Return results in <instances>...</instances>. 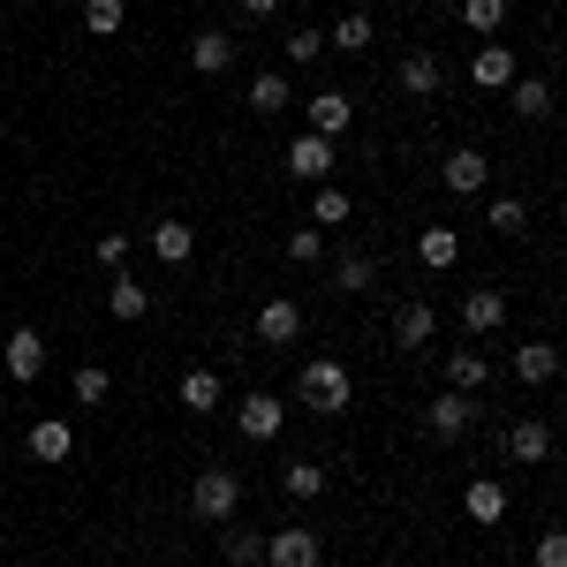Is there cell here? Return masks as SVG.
<instances>
[{
	"mask_svg": "<svg viewBox=\"0 0 567 567\" xmlns=\"http://www.w3.org/2000/svg\"><path fill=\"white\" fill-rule=\"evenodd\" d=\"M280 492H288V499H326V462H288V470H280Z\"/></svg>",
	"mask_w": 567,
	"mask_h": 567,
	"instance_id": "29",
	"label": "cell"
},
{
	"mask_svg": "<svg viewBox=\"0 0 567 567\" xmlns=\"http://www.w3.org/2000/svg\"><path fill=\"white\" fill-rule=\"evenodd\" d=\"M507 326V296L499 288H462V333L484 341V333H499Z\"/></svg>",
	"mask_w": 567,
	"mask_h": 567,
	"instance_id": "9",
	"label": "cell"
},
{
	"mask_svg": "<svg viewBox=\"0 0 567 567\" xmlns=\"http://www.w3.org/2000/svg\"><path fill=\"white\" fill-rule=\"evenodd\" d=\"M258 341L265 349H296V341H303V303H296V296L258 303Z\"/></svg>",
	"mask_w": 567,
	"mask_h": 567,
	"instance_id": "7",
	"label": "cell"
},
{
	"mask_svg": "<svg viewBox=\"0 0 567 567\" xmlns=\"http://www.w3.org/2000/svg\"><path fill=\"white\" fill-rule=\"evenodd\" d=\"M371 39H379V23H371L363 8H349V16H341V23L326 31V53H333V45H341V53H363V45H371Z\"/></svg>",
	"mask_w": 567,
	"mask_h": 567,
	"instance_id": "28",
	"label": "cell"
},
{
	"mask_svg": "<svg viewBox=\"0 0 567 567\" xmlns=\"http://www.w3.org/2000/svg\"><path fill=\"white\" fill-rule=\"evenodd\" d=\"M235 53H243V45L227 39V31H197V39H189V69H197V76H227Z\"/></svg>",
	"mask_w": 567,
	"mask_h": 567,
	"instance_id": "16",
	"label": "cell"
},
{
	"mask_svg": "<svg viewBox=\"0 0 567 567\" xmlns=\"http://www.w3.org/2000/svg\"><path fill=\"white\" fill-rule=\"evenodd\" d=\"M303 114H310V136H333V144H341L349 122H355V99H349V91H318Z\"/></svg>",
	"mask_w": 567,
	"mask_h": 567,
	"instance_id": "12",
	"label": "cell"
},
{
	"mask_svg": "<svg viewBox=\"0 0 567 567\" xmlns=\"http://www.w3.org/2000/svg\"><path fill=\"white\" fill-rule=\"evenodd\" d=\"M537 567H567V537H560V529L537 537Z\"/></svg>",
	"mask_w": 567,
	"mask_h": 567,
	"instance_id": "39",
	"label": "cell"
},
{
	"mask_svg": "<svg viewBox=\"0 0 567 567\" xmlns=\"http://www.w3.org/2000/svg\"><path fill=\"white\" fill-rule=\"evenodd\" d=\"M507 454H515L523 470H537V462H553V424H545V416H523V424L507 432Z\"/></svg>",
	"mask_w": 567,
	"mask_h": 567,
	"instance_id": "19",
	"label": "cell"
},
{
	"mask_svg": "<svg viewBox=\"0 0 567 567\" xmlns=\"http://www.w3.org/2000/svg\"><path fill=\"white\" fill-rule=\"evenodd\" d=\"M507 371H515L523 386H553V379H560V349H553V341H523Z\"/></svg>",
	"mask_w": 567,
	"mask_h": 567,
	"instance_id": "18",
	"label": "cell"
},
{
	"mask_svg": "<svg viewBox=\"0 0 567 567\" xmlns=\"http://www.w3.org/2000/svg\"><path fill=\"white\" fill-rule=\"evenodd\" d=\"M243 99H250V114H288L296 106V84H288V69H258Z\"/></svg>",
	"mask_w": 567,
	"mask_h": 567,
	"instance_id": "17",
	"label": "cell"
},
{
	"mask_svg": "<svg viewBox=\"0 0 567 567\" xmlns=\"http://www.w3.org/2000/svg\"><path fill=\"white\" fill-rule=\"evenodd\" d=\"M333 167H341V144H333V136H296V144H288V175L296 182H310V189H318V182H333Z\"/></svg>",
	"mask_w": 567,
	"mask_h": 567,
	"instance_id": "5",
	"label": "cell"
},
{
	"mask_svg": "<svg viewBox=\"0 0 567 567\" xmlns=\"http://www.w3.org/2000/svg\"><path fill=\"white\" fill-rule=\"evenodd\" d=\"M280 416H288V409H280V393H265V386L235 401V432L258 439V446H265V439H280Z\"/></svg>",
	"mask_w": 567,
	"mask_h": 567,
	"instance_id": "8",
	"label": "cell"
},
{
	"mask_svg": "<svg viewBox=\"0 0 567 567\" xmlns=\"http://www.w3.org/2000/svg\"><path fill=\"white\" fill-rule=\"evenodd\" d=\"M122 23H130L122 0H84V31L91 39H122Z\"/></svg>",
	"mask_w": 567,
	"mask_h": 567,
	"instance_id": "32",
	"label": "cell"
},
{
	"mask_svg": "<svg viewBox=\"0 0 567 567\" xmlns=\"http://www.w3.org/2000/svg\"><path fill=\"white\" fill-rule=\"evenodd\" d=\"M219 553H227V567H265V537H258V529L219 523Z\"/></svg>",
	"mask_w": 567,
	"mask_h": 567,
	"instance_id": "27",
	"label": "cell"
},
{
	"mask_svg": "<svg viewBox=\"0 0 567 567\" xmlns=\"http://www.w3.org/2000/svg\"><path fill=\"white\" fill-rule=\"evenodd\" d=\"M288 258L318 265V258H326V227H288Z\"/></svg>",
	"mask_w": 567,
	"mask_h": 567,
	"instance_id": "36",
	"label": "cell"
},
{
	"mask_svg": "<svg viewBox=\"0 0 567 567\" xmlns=\"http://www.w3.org/2000/svg\"><path fill=\"white\" fill-rule=\"evenodd\" d=\"M432 333H439L432 303H401L393 310V341H401V349H432Z\"/></svg>",
	"mask_w": 567,
	"mask_h": 567,
	"instance_id": "25",
	"label": "cell"
},
{
	"mask_svg": "<svg viewBox=\"0 0 567 567\" xmlns=\"http://www.w3.org/2000/svg\"><path fill=\"white\" fill-rule=\"evenodd\" d=\"M99 265L122 272V265H130V235H99Z\"/></svg>",
	"mask_w": 567,
	"mask_h": 567,
	"instance_id": "38",
	"label": "cell"
},
{
	"mask_svg": "<svg viewBox=\"0 0 567 567\" xmlns=\"http://www.w3.org/2000/svg\"><path fill=\"white\" fill-rule=\"evenodd\" d=\"M446 386L454 393H484L492 386V355L484 349H446Z\"/></svg>",
	"mask_w": 567,
	"mask_h": 567,
	"instance_id": "20",
	"label": "cell"
},
{
	"mask_svg": "<svg viewBox=\"0 0 567 567\" xmlns=\"http://www.w3.org/2000/svg\"><path fill=\"white\" fill-rule=\"evenodd\" d=\"M439 182H446L454 197H484V182H492V159L462 144V152H446V167H439Z\"/></svg>",
	"mask_w": 567,
	"mask_h": 567,
	"instance_id": "11",
	"label": "cell"
},
{
	"mask_svg": "<svg viewBox=\"0 0 567 567\" xmlns=\"http://www.w3.org/2000/svg\"><path fill=\"white\" fill-rule=\"evenodd\" d=\"M243 16H250V23H272V16H280V0H243Z\"/></svg>",
	"mask_w": 567,
	"mask_h": 567,
	"instance_id": "40",
	"label": "cell"
},
{
	"mask_svg": "<svg viewBox=\"0 0 567 567\" xmlns=\"http://www.w3.org/2000/svg\"><path fill=\"white\" fill-rule=\"evenodd\" d=\"M69 393H76V409H99V401L114 393V379H106V363H76V379H69Z\"/></svg>",
	"mask_w": 567,
	"mask_h": 567,
	"instance_id": "33",
	"label": "cell"
},
{
	"mask_svg": "<svg viewBox=\"0 0 567 567\" xmlns=\"http://www.w3.org/2000/svg\"><path fill=\"white\" fill-rule=\"evenodd\" d=\"M288 61H296V69H310V61H326V31H288Z\"/></svg>",
	"mask_w": 567,
	"mask_h": 567,
	"instance_id": "37",
	"label": "cell"
},
{
	"mask_svg": "<svg viewBox=\"0 0 567 567\" xmlns=\"http://www.w3.org/2000/svg\"><path fill=\"white\" fill-rule=\"evenodd\" d=\"M106 310H114L122 326H136V318L152 310V288H144V280H130V272H114V280H106Z\"/></svg>",
	"mask_w": 567,
	"mask_h": 567,
	"instance_id": "24",
	"label": "cell"
},
{
	"mask_svg": "<svg viewBox=\"0 0 567 567\" xmlns=\"http://www.w3.org/2000/svg\"><path fill=\"white\" fill-rule=\"evenodd\" d=\"M349 189L341 182H318V197H310V227H349Z\"/></svg>",
	"mask_w": 567,
	"mask_h": 567,
	"instance_id": "30",
	"label": "cell"
},
{
	"mask_svg": "<svg viewBox=\"0 0 567 567\" xmlns=\"http://www.w3.org/2000/svg\"><path fill=\"white\" fill-rule=\"evenodd\" d=\"M515 76H523L515 45H477V61H470V84H477V91H507Z\"/></svg>",
	"mask_w": 567,
	"mask_h": 567,
	"instance_id": "13",
	"label": "cell"
},
{
	"mask_svg": "<svg viewBox=\"0 0 567 567\" xmlns=\"http://www.w3.org/2000/svg\"><path fill=\"white\" fill-rule=\"evenodd\" d=\"M462 515H470L477 529L507 523V484H499V477H470V484H462Z\"/></svg>",
	"mask_w": 567,
	"mask_h": 567,
	"instance_id": "10",
	"label": "cell"
},
{
	"mask_svg": "<svg viewBox=\"0 0 567 567\" xmlns=\"http://www.w3.org/2000/svg\"><path fill=\"white\" fill-rule=\"evenodd\" d=\"M265 567H326V537L310 523H280L265 537Z\"/></svg>",
	"mask_w": 567,
	"mask_h": 567,
	"instance_id": "3",
	"label": "cell"
},
{
	"mask_svg": "<svg viewBox=\"0 0 567 567\" xmlns=\"http://www.w3.org/2000/svg\"><path fill=\"white\" fill-rule=\"evenodd\" d=\"M182 409H197V416H213V409H227V379H219L213 363L182 371Z\"/></svg>",
	"mask_w": 567,
	"mask_h": 567,
	"instance_id": "15",
	"label": "cell"
},
{
	"mask_svg": "<svg viewBox=\"0 0 567 567\" xmlns=\"http://www.w3.org/2000/svg\"><path fill=\"white\" fill-rule=\"evenodd\" d=\"M144 243L159 250V265H189V258H197V227H189V219H159V227H144Z\"/></svg>",
	"mask_w": 567,
	"mask_h": 567,
	"instance_id": "14",
	"label": "cell"
},
{
	"mask_svg": "<svg viewBox=\"0 0 567 567\" xmlns=\"http://www.w3.org/2000/svg\"><path fill=\"white\" fill-rule=\"evenodd\" d=\"M189 515H197L205 529L235 523V515H243V477H235L227 462H213V470H197V484H189Z\"/></svg>",
	"mask_w": 567,
	"mask_h": 567,
	"instance_id": "2",
	"label": "cell"
},
{
	"mask_svg": "<svg viewBox=\"0 0 567 567\" xmlns=\"http://www.w3.org/2000/svg\"><path fill=\"white\" fill-rule=\"evenodd\" d=\"M333 288H341V296H371V288H379V258H371V250H341Z\"/></svg>",
	"mask_w": 567,
	"mask_h": 567,
	"instance_id": "23",
	"label": "cell"
},
{
	"mask_svg": "<svg viewBox=\"0 0 567 567\" xmlns=\"http://www.w3.org/2000/svg\"><path fill=\"white\" fill-rule=\"evenodd\" d=\"M0 371H8L16 386H39V371H45V341H39V326H16V333L0 341Z\"/></svg>",
	"mask_w": 567,
	"mask_h": 567,
	"instance_id": "6",
	"label": "cell"
},
{
	"mask_svg": "<svg viewBox=\"0 0 567 567\" xmlns=\"http://www.w3.org/2000/svg\"><path fill=\"white\" fill-rule=\"evenodd\" d=\"M439 84H446V76H439V53L409 45V53H401V91H409V99H439Z\"/></svg>",
	"mask_w": 567,
	"mask_h": 567,
	"instance_id": "21",
	"label": "cell"
},
{
	"mask_svg": "<svg viewBox=\"0 0 567 567\" xmlns=\"http://www.w3.org/2000/svg\"><path fill=\"white\" fill-rule=\"evenodd\" d=\"M69 454H76L69 416H39V424H31V462H69Z\"/></svg>",
	"mask_w": 567,
	"mask_h": 567,
	"instance_id": "22",
	"label": "cell"
},
{
	"mask_svg": "<svg viewBox=\"0 0 567 567\" xmlns=\"http://www.w3.org/2000/svg\"><path fill=\"white\" fill-rule=\"evenodd\" d=\"M470 424H477V393H432V401H424V432L439 439V446H454V439L470 432Z\"/></svg>",
	"mask_w": 567,
	"mask_h": 567,
	"instance_id": "4",
	"label": "cell"
},
{
	"mask_svg": "<svg viewBox=\"0 0 567 567\" xmlns=\"http://www.w3.org/2000/svg\"><path fill=\"white\" fill-rule=\"evenodd\" d=\"M484 227H492V235H523V227H529L523 197H492V213H484Z\"/></svg>",
	"mask_w": 567,
	"mask_h": 567,
	"instance_id": "35",
	"label": "cell"
},
{
	"mask_svg": "<svg viewBox=\"0 0 567 567\" xmlns=\"http://www.w3.org/2000/svg\"><path fill=\"white\" fill-rule=\"evenodd\" d=\"M416 258L432 265V272H446V265L462 258V235H454V227H424V235H416Z\"/></svg>",
	"mask_w": 567,
	"mask_h": 567,
	"instance_id": "31",
	"label": "cell"
},
{
	"mask_svg": "<svg viewBox=\"0 0 567 567\" xmlns=\"http://www.w3.org/2000/svg\"><path fill=\"white\" fill-rule=\"evenodd\" d=\"M462 23H470L477 39H492V31L507 23V0H462Z\"/></svg>",
	"mask_w": 567,
	"mask_h": 567,
	"instance_id": "34",
	"label": "cell"
},
{
	"mask_svg": "<svg viewBox=\"0 0 567 567\" xmlns=\"http://www.w3.org/2000/svg\"><path fill=\"white\" fill-rule=\"evenodd\" d=\"M507 106H515L523 122H545V114H553V84H545V76H515V84H507Z\"/></svg>",
	"mask_w": 567,
	"mask_h": 567,
	"instance_id": "26",
	"label": "cell"
},
{
	"mask_svg": "<svg viewBox=\"0 0 567 567\" xmlns=\"http://www.w3.org/2000/svg\"><path fill=\"white\" fill-rule=\"evenodd\" d=\"M296 401H303L310 416H341V409L355 401L349 363H341V355H310L303 371H296Z\"/></svg>",
	"mask_w": 567,
	"mask_h": 567,
	"instance_id": "1",
	"label": "cell"
}]
</instances>
